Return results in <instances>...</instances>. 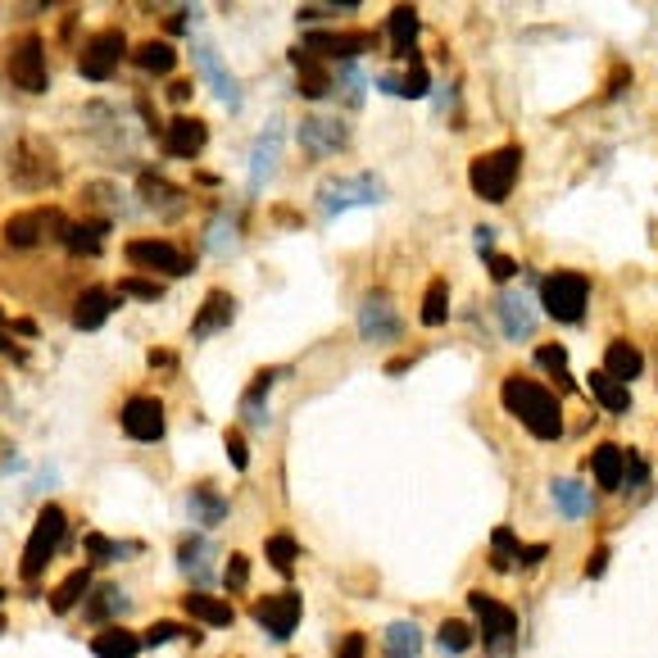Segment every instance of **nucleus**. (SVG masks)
<instances>
[{
  "label": "nucleus",
  "mask_w": 658,
  "mask_h": 658,
  "mask_svg": "<svg viewBox=\"0 0 658 658\" xmlns=\"http://www.w3.org/2000/svg\"><path fill=\"white\" fill-rule=\"evenodd\" d=\"M0 354H19V350H14V341H10L5 332H0Z\"/></svg>",
  "instance_id": "59"
},
{
  "label": "nucleus",
  "mask_w": 658,
  "mask_h": 658,
  "mask_svg": "<svg viewBox=\"0 0 658 658\" xmlns=\"http://www.w3.org/2000/svg\"><path fill=\"white\" fill-rule=\"evenodd\" d=\"M504 409L527 427L536 441H559L563 436V404L554 391H545L541 382H527V377H504L500 386Z\"/></svg>",
  "instance_id": "1"
},
{
  "label": "nucleus",
  "mask_w": 658,
  "mask_h": 658,
  "mask_svg": "<svg viewBox=\"0 0 658 658\" xmlns=\"http://www.w3.org/2000/svg\"><path fill=\"white\" fill-rule=\"evenodd\" d=\"M445 318H450V282L436 277L423 295V327H441Z\"/></svg>",
  "instance_id": "43"
},
{
  "label": "nucleus",
  "mask_w": 658,
  "mask_h": 658,
  "mask_svg": "<svg viewBox=\"0 0 658 658\" xmlns=\"http://www.w3.org/2000/svg\"><path fill=\"white\" fill-rule=\"evenodd\" d=\"M495 318H500L504 341H531V336H536V323H541V314L531 309V300L522 291H500Z\"/></svg>",
  "instance_id": "14"
},
{
  "label": "nucleus",
  "mask_w": 658,
  "mask_h": 658,
  "mask_svg": "<svg viewBox=\"0 0 658 658\" xmlns=\"http://www.w3.org/2000/svg\"><path fill=\"white\" fill-rule=\"evenodd\" d=\"M413 41H418V10H413V5H395V10H391V46H395V55H400V59L418 64Z\"/></svg>",
  "instance_id": "30"
},
{
  "label": "nucleus",
  "mask_w": 658,
  "mask_h": 658,
  "mask_svg": "<svg viewBox=\"0 0 658 658\" xmlns=\"http://www.w3.org/2000/svg\"><path fill=\"white\" fill-rule=\"evenodd\" d=\"M128 264L132 268H150V273H168V277H187L196 273V259H187L177 246L168 241H155V236H141V241H128Z\"/></svg>",
  "instance_id": "7"
},
{
  "label": "nucleus",
  "mask_w": 658,
  "mask_h": 658,
  "mask_svg": "<svg viewBox=\"0 0 658 658\" xmlns=\"http://www.w3.org/2000/svg\"><path fill=\"white\" fill-rule=\"evenodd\" d=\"M472 246H477V255L491 259V250H495V227H491V223H477V227H472Z\"/></svg>",
  "instance_id": "54"
},
{
  "label": "nucleus",
  "mask_w": 658,
  "mask_h": 658,
  "mask_svg": "<svg viewBox=\"0 0 658 658\" xmlns=\"http://www.w3.org/2000/svg\"><path fill=\"white\" fill-rule=\"evenodd\" d=\"M87 590H91V572H87V568L69 572V577H64V581L55 586V595H50V609H55V613H69L73 604H78L82 595H87Z\"/></svg>",
  "instance_id": "38"
},
{
  "label": "nucleus",
  "mask_w": 658,
  "mask_h": 658,
  "mask_svg": "<svg viewBox=\"0 0 658 658\" xmlns=\"http://www.w3.org/2000/svg\"><path fill=\"white\" fill-rule=\"evenodd\" d=\"M649 486V463L640 459L636 450H627V482H622V495H640Z\"/></svg>",
  "instance_id": "47"
},
{
  "label": "nucleus",
  "mask_w": 658,
  "mask_h": 658,
  "mask_svg": "<svg viewBox=\"0 0 658 658\" xmlns=\"http://www.w3.org/2000/svg\"><path fill=\"white\" fill-rule=\"evenodd\" d=\"M137 69L141 73H173L177 64V50L168 46V41H146V46H137Z\"/></svg>",
  "instance_id": "41"
},
{
  "label": "nucleus",
  "mask_w": 658,
  "mask_h": 658,
  "mask_svg": "<svg viewBox=\"0 0 658 658\" xmlns=\"http://www.w3.org/2000/svg\"><path fill=\"white\" fill-rule=\"evenodd\" d=\"M118 423H123V432H128L132 441L155 445L159 436H164V404H159L155 395H132V400L123 404V413H118Z\"/></svg>",
  "instance_id": "13"
},
{
  "label": "nucleus",
  "mask_w": 658,
  "mask_h": 658,
  "mask_svg": "<svg viewBox=\"0 0 658 658\" xmlns=\"http://www.w3.org/2000/svg\"><path fill=\"white\" fill-rule=\"evenodd\" d=\"M128 609H132V600L123 595V590H118V586H100L96 600L87 604V618L91 622H105V618H123Z\"/></svg>",
  "instance_id": "40"
},
{
  "label": "nucleus",
  "mask_w": 658,
  "mask_h": 658,
  "mask_svg": "<svg viewBox=\"0 0 658 658\" xmlns=\"http://www.w3.org/2000/svg\"><path fill=\"white\" fill-rule=\"evenodd\" d=\"M10 78H14V87L32 91V96H41V91L50 87L46 46H41V37H23L19 46H14V55H10Z\"/></svg>",
  "instance_id": "12"
},
{
  "label": "nucleus",
  "mask_w": 658,
  "mask_h": 658,
  "mask_svg": "<svg viewBox=\"0 0 658 658\" xmlns=\"http://www.w3.org/2000/svg\"><path fill=\"white\" fill-rule=\"evenodd\" d=\"M518 559H522L518 531H513V527H500V531L491 536V568H495V572H509V568H518Z\"/></svg>",
  "instance_id": "39"
},
{
  "label": "nucleus",
  "mask_w": 658,
  "mask_h": 658,
  "mask_svg": "<svg viewBox=\"0 0 658 658\" xmlns=\"http://www.w3.org/2000/svg\"><path fill=\"white\" fill-rule=\"evenodd\" d=\"M522 173V146H504V150H491V155H477L468 168V182L472 191L486 200V205H504Z\"/></svg>",
  "instance_id": "2"
},
{
  "label": "nucleus",
  "mask_w": 658,
  "mask_h": 658,
  "mask_svg": "<svg viewBox=\"0 0 658 658\" xmlns=\"http://www.w3.org/2000/svg\"><path fill=\"white\" fill-rule=\"evenodd\" d=\"M332 14H354V5H305L300 23H318V19H332Z\"/></svg>",
  "instance_id": "52"
},
{
  "label": "nucleus",
  "mask_w": 658,
  "mask_h": 658,
  "mask_svg": "<svg viewBox=\"0 0 658 658\" xmlns=\"http://www.w3.org/2000/svg\"><path fill=\"white\" fill-rule=\"evenodd\" d=\"M264 559L273 563L277 572H291L295 568V559H300V541L295 536H286V531H277V536H268V545H264Z\"/></svg>",
  "instance_id": "44"
},
{
  "label": "nucleus",
  "mask_w": 658,
  "mask_h": 658,
  "mask_svg": "<svg viewBox=\"0 0 658 658\" xmlns=\"http://www.w3.org/2000/svg\"><path fill=\"white\" fill-rule=\"evenodd\" d=\"M423 654V631L418 622H391L386 627V658H418Z\"/></svg>",
  "instance_id": "34"
},
{
  "label": "nucleus",
  "mask_w": 658,
  "mask_h": 658,
  "mask_svg": "<svg viewBox=\"0 0 658 658\" xmlns=\"http://www.w3.org/2000/svg\"><path fill=\"white\" fill-rule=\"evenodd\" d=\"M586 386H590V395L600 400V409L604 413H618V418H627L631 413V386H622V382H613L604 368H595V373L586 377Z\"/></svg>",
  "instance_id": "28"
},
{
  "label": "nucleus",
  "mask_w": 658,
  "mask_h": 658,
  "mask_svg": "<svg viewBox=\"0 0 658 658\" xmlns=\"http://www.w3.org/2000/svg\"><path fill=\"white\" fill-rule=\"evenodd\" d=\"M109 314H114V295L105 286H87L78 295V309H73V327L78 332H96V327H105Z\"/></svg>",
  "instance_id": "25"
},
{
  "label": "nucleus",
  "mask_w": 658,
  "mask_h": 658,
  "mask_svg": "<svg viewBox=\"0 0 658 658\" xmlns=\"http://www.w3.org/2000/svg\"><path fill=\"white\" fill-rule=\"evenodd\" d=\"M277 150H282V128H277V123H268V132L255 141V155H250V196H259V191H264V182L273 177Z\"/></svg>",
  "instance_id": "21"
},
{
  "label": "nucleus",
  "mask_w": 658,
  "mask_h": 658,
  "mask_svg": "<svg viewBox=\"0 0 658 658\" xmlns=\"http://www.w3.org/2000/svg\"><path fill=\"white\" fill-rule=\"evenodd\" d=\"M604 568H609V550L600 545V550L586 559V577H604Z\"/></svg>",
  "instance_id": "57"
},
{
  "label": "nucleus",
  "mask_w": 658,
  "mask_h": 658,
  "mask_svg": "<svg viewBox=\"0 0 658 658\" xmlns=\"http://www.w3.org/2000/svg\"><path fill=\"white\" fill-rule=\"evenodd\" d=\"M590 472H595V482H600L604 491H622V482H627V450L604 441L600 450L590 454Z\"/></svg>",
  "instance_id": "23"
},
{
  "label": "nucleus",
  "mask_w": 658,
  "mask_h": 658,
  "mask_svg": "<svg viewBox=\"0 0 658 658\" xmlns=\"http://www.w3.org/2000/svg\"><path fill=\"white\" fill-rule=\"evenodd\" d=\"M486 264H491V277H495V282H513V277H518V264H513L509 255H491Z\"/></svg>",
  "instance_id": "55"
},
{
  "label": "nucleus",
  "mask_w": 658,
  "mask_h": 658,
  "mask_svg": "<svg viewBox=\"0 0 658 658\" xmlns=\"http://www.w3.org/2000/svg\"><path fill=\"white\" fill-rule=\"evenodd\" d=\"M604 373H609L613 382L631 386L640 373H645V354H640L631 341H609V350H604Z\"/></svg>",
  "instance_id": "26"
},
{
  "label": "nucleus",
  "mask_w": 658,
  "mask_h": 658,
  "mask_svg": "<svg viewBox=\"0 0 658 658\" xmlns=\"http://www.w3.org/2000/svg\"><path fill=\"white\" fill-rule=\"evenodd\" d=\"M377 87L386 91V96H404V100H423L427 91H432V78H427V69H423V59L418 64H409V73L404 78H395V73H386Z\"/></svg>",
  "instance_id": "33"
},
{
  "label": "nucleus",
  "mask_w": 658,
  "mask_h": 658,
  "mask_svg": "<svg viewBox=\"0 0 658 658\" xmlns=\"http://www.w3.org/2000/svg\"><path fill=\"white\" fill-rule=\"evenodd\" d=\"M118 295H137V300H159V295H164V282H150V277H123V282H118Z\"/></svg>",
  "instance_id": "48"
},
{
  "label": "nucleus",
  "mask_w": 658,
  "mask_h": 658,
  "mask_svg": "<svg viewBox=\"0 0 658 658\" xmlns=\"http://www.w3.org/2000/svg\"><path fill=\"white\" fill-rule=\"evenodd\" d=\"M0 600H5V590H0Z\"/></svg>",
  "instance_id": "60"
},
{
  "label": "nucleus",
  "mask_w": 658,
  "mask_h": 658,
  "mask_svg": "<svg viewBox=\"0 0 658 658\" xmlns=\"http://www.w3.org/2000/svg\"><path fill=\"white\" fill-rule=\"evenodd\" d=\"M141 196H146L150 209H164V214H177V209H182V191L168 187L159 173H141Z\"/></svg>",
  "instance_id": "36"
},
{
  "label": "nucleus",
  "mask_w": 658,
  "mask_h": 658,
  "mask_svg": "<svg viewBox=\"0 0 658 658\" xmlns=\"http://www.w3.org/2000/svg\"><path fill=\"white\" fill-rule=\"evenodd\" d=\"M368 654V636L364 631H350V636L341 640V649H336V658H364Z\"/></svg>",
  "instance_id": "53"
},
{
  "label": "nucleus",
  "mask_w": 658,
  "mask_h": 658,
  "mask_svg": "<svg viewBox=\"0 0 658 658\" xmlns=\"http://www.w3.org/2000/svg\"><path fill=\"white\" fill-rule=\"evenodd\" d=\"M472 640H477V631L459 618H445L441 627H436V649H441V654H468Z\"/></svg>",
  "instance_id": "37"
},
{
  "label": "nucleus",
  "mask_w": 658,
  "mask_h": 658,
  "mask_svg": "<svg viewBox=\"0 0 658 658\" xmlns=\"http://www.w3.org/2000/svg\"><path fill=\"white\" fill-rule=\"evenodd\" d=\"M232 318H236V295L232 291H209L205 305H200V314H196V323H191V336L205 341V336H214V332H227Z\"/></svg>",
  "instance_id": "19"
},
{
  "label": "nucleus",
  "mask_w": 658,
  "mask_h": 658,
  "mask_svg": "<svg viewBox=\"0 0 658 658\" xmlns=\"http://www.w3.org/2000/svg\"><path fill=\"white\" fill-rule=\"evenodd\" d=\"M305 46L314 50L318 59H345V64H354L364 50L377 46V32H314Z\"/></svg>",
  "instance_id": "16"
},
{
  "label": "nucleus",
  "mask_w": 658,
  "mask_h": 658,
  "mask_svg": "<svg viewBox=\"0 0 658 658\" xmlns=\"http://www.w3.org/2000/svg\"><path fill=\"white\" fill-rule=\"evenodd\" d=\"M468 609H472V618H477V627H482L486 654L509 658L513 649H518V613H513L509 604H500L495 595H486V590H472Z\"/></svg>",
  "instance_id": "4"
},
{
  "label": "nucleus",
  "mask_w": 658,
  "mask_h": 658,
  "mask_svg": "<svg viewBox=\"0 0 658 658\" xmlns=\"http://www.w3.org/2000/svg\"><path fill=\"white\" fill-rule=\"evenodd\" d=\"M209 141V128L200 123V118H187V114H177L173 123L164 128V150L173 159H196L200 150H205Z\"/></svg>",
  "instance_id": "17"
},
{
  "label": "nucleus",
  "mask_w": 658,
  "mask_h": 658,
  "mask_svg": "<svg viewBox=\"0 0 658 658\" xmlns=\"http://www.w3.org/2000/svg\"><path fill=\"white\" fill-rule=\"evenodd\" d=\"M41 227H55V236H64V227L69 223H64L55 209H32V214H19V218L5 223V241L19 246V250H28V246H37L41 241Z\"/></svg>",
  "instance_id": "18"
},
{
  "label": "nucleus",
  "mask_w": 658,
  "mask_h": 658,
  "mask_svg": "<svg viewBox=\"0 0 658 658\" xmlns=\"http://www.w3.org/2000/svg\"><path fill=\"white\" fill-rule=\"evenodd\" d=\"M187 513H191V522H200V527H218V522H227V500L214 491V486H196V491L187 495Z\"/></svg>",
  "instance_id": "32"
},
{
  "label": "nucleus",
  "mask_w": 658,
  "mask_h": 658,
  "mask_svg": "<svg viewBox=\"0 0 658 658\" xmlns=\"http://www.w3.org/2000/svg\"><path fill=\"white\" fill-rule=\"evenodd\" d=\"M64 531H69V513L59 509V504H46V509L37 513V527H32L28 545H23V563H19L23 581H37L41 572H46V563L55 559L59 541H64Z\"/></svg>",
  "instance_id": "6"
},
{
  "label": "nucleus",
  "mask_w": 658,
  "mask_h": 658,
  "mask_svg": "<svg viewBox=\"0 0 658 658\" xmlns=\"http://www.w3.org/2000/svg\"><path fill=\"white\" fill-rule=\"evenodd\" d=\"M336 87L345 91V100H350V105H359V100H364V73L354 69V64H345V69L336 73Z\"/></svg>",
  "instance_id": "49"
},
{
  "label": "nucleus",
  "mask_w": 658,
  "mask_h": 658,
  "mask_svg": "<svg viewBox=\"0 0 658 658\" xmlns=\"http://www.w3.org/2000/svg\"><path fill=\"white\" fill-rule=\"evenodd\" d=\"M91 654L96 658H137L141 654V636H132L128 627H105L91 640Z\"/></svg>",
  "instance_id": "31"
},
{
  "label": "nucleus",
  "mask_w": 658,
  "mask_h": 658,
  "mask_svg": "<svg viewBox=\"0 0 658 658\" xmlns=\"http://www.w3.org/2000/svg\"><path fill=\"white\" fill-rule=\"evenodd\" d=\"M227 459H232V468H241V472H246L250 468V450H246V436H241V432H227Z\"/></svg>",
  "instance_id": "51"
},
{
  "label": "nucleus",
  "mask_w": 658,
  "mask_h": 658,
  "mask_svg": "<svg viewBox=\"0 0 658 658\" xmlns=\"http://www.w3.org/2000/svg\"><path fill=\"white\" fill-rule=\"evenodd\" d=\"M536 368H545V373L559 382V391H577V382H572V373H568V350H563V345H541V350H536Z\"/></svg>",
  "instance_id": "42"
},
{
  "label": "nucleus",
  "mask_w": 658,
  "mask_h": 658,
  "mask_svg": "<svg viewBox=\"0 0 658 658\" xmlns=\"http://www.w3.org/2000/svg\"><path fill=\"white\" fill-rule=\"evenodd\" d=\"M223 581H227V590H246V581H250V559L246 554H232V559H227Z\"/></svg>",
  "instance_id": "50"
},
{
  "label": "nucleus",
  "mask_w": 658,
  "mask_h": 658,
  "mask_svg": "<svg viewBox=\"0 0 658 658\" xmlns=\"http://www.w3.org/2000/svg\"><path fill=\"white\" fill-rule=\"evenodd\" d=\"M177 568L187 572L196 586H209V581H214V545H209L205 536H187L182 550H177Z\"/></svg>",
  "instance_id": "22"
},
{
  "label": "nucleus",
  "mask_w": 658,
  "mask_h": 658,
  "mask_svg": "<svg viewBox=\"0 0 658 658\" xmlns=\"http://www.w3.org/2000/svg\"><path fill=\"white\" fill-rule=\"evenodd\" d=\"M182 609H187V618L205 622V627H232V604L227 600H214V595H205V590H191V595H182Z\"/></svg>",
  "instance_id": "29"
},
{
  "label": "nucleus",
  "mask_w": 658,
  "mask_h": 658,
  "mask_svg": "<svg viewBox=\"0 0 658 658\" xmlns=\"http://www.w3.org/2000/svg\"><path fill=\"white\" fill-rule=\"evenodd\" d=\"M545 554H550V545H522L518 568H541V563H545Z\"/></svg>",
  "instance_id": "56"
},
{
  "label": "nucleus",
  "mask_w": 658,
  "mask_h": 658,
  "mask_svg": "<svg viewBox=\"0 0 658 658\" xmlns=\"http://www.w3.org/2000/svg\"><path fill=\"white\" fill-rule=\"evenodd\" d=\"M191 55H196L200 73H205V78H209L214 96L223 100L227 109H241V87H236V73H232V69H223V59L214 55V46H196V50H191Z\"/></svg>",
  "instance_id": "20"
},
{
  "label": "nucleus",
  "mask_w": 658,
  "mask_h": 658,
  "mask_svg": "<svg viewBox=\"0 0 658 658\" xmlns=\"http://www.w3.org/2000/svg\"><path fill=\"white\" fill-rule=\"evenodd\" d=\"M141 545H132V541H109V536H100V531H91L87 536V554L96 563H118L123 554H137Z\"/></svg>",
  "instance_id": "45"
},
{
  "label": "nucleus",
  "mask_w": 658,
  "mask_h": 658,
  "mask_svg": "<svg viewBox=\"0 0 658 658\" xmlns=\"http://www.w3.org/2000/svg\"><path fill=\"white\" fill-rule=\"evenodd\" d=\"M386 200V182L377 173H350V177H332L318 187V209L323 223L341 218L345 209H364V205H382Z\"/></svg>",
  "instance_id": "3"
},
{
  "label": "nucleus",
  "mask_w": 658,
  "mask_h": 658,
  "mask_svg": "<svg viewBox=\"0 0 658 658\" xmlns=\"http://www.w3.org/2000/svg\"><path fill=\"white\" fill-rule=\"evenodd\" d=\"M300 595L295 590H282V595H264V600H255V622L268 631L273 640H291L295 636V627H300Z\"/></svg>",
  "instance_id": "11"
},
{
  "label": "nucleus",
  "mask_w": 658,
  "mask_h": 658,
  "mask_svg": "<svg viewBox=\"0 0 658 658\" xmlns=\"http://www.w3.org/2000/svg\"><path fill=\"white\" fill-rule=\"evenodd\" d=\"M282 373L286 368H264V373L250 382V391L241 395V418H246V427H264L268 423V391H273V382Z\"/></svg>",
  "instance_id": "27"
},
{
  "label": "nucleus",
  "mask_w": 658,
  "mask_h": 658,
  "mask_svg": "<svg viewBox=\"0 0 658 658\" xmlns=\"http://www.w3.org/2000/svg\"><path fill=\"white\" fill-rule=\"evenodd\" d=\"M291 64H295V91H300L305 100H323V96H332V91H336V73L327 69V64L309 46H295Z\"/></svg>",
  "instance_id": "15"
},
{
  "label": "nucleus",
  "mask_w": 658,
  "mask_h": 658,
  "mask_svg": "<svg viewBox=\"0 0 658 658\" xmlns=\"http://www.w3.org/2000/svg\"><path fill=\"white\" fill-rule=\"evenodd\" d=\"M541 305L554 323H581L590 309V277L577 268H559L541 282Z\"/></svg>",
  "instance_id": "5"
},
{
  "label": "nucleus",
  "mask_w": 658,
  "mask_h": 658,
  "mask_svg": "<svg viewBox=\"0 0 658 658\" xmlns=\"http://www.w3.org/2000/svg\"><path fill=\"white\" fill-rule=\"evenodd\" d=\"M168 640H191V645H200V631L196 627H182V622H155V627L141 636V645H168Z\"/></svg>",
  "instance_id": "46"
},
{
  "label": "nucleus",
  "mask_w": 658,
  "mask_h": 658,
  "mask_svg": "<svg viewBox=\"0 0 658 658\" xmlns=\"http://www.w3.org/2000/svg\"><path fill=\"white\" fill-rule=\"evenodd\" d=\"M295 141H300V150H305V155L327 159V155H336V150L350 146V123H341V118H323V114H309V118H300Z\"/></svg>",
  "instance_id": "8"
},
{
  "label": "nucleus",
  "mask_w": 658,
  "mask_h": 658,
  "mask_svg": "<svg viewBox=\"0 0 658 658\" xmlns=\"http://www.w3.org/2000/svg\"><path fill=\"white\" fill-rule=\"evenodd\" d=\"M191 91H196V87H191V82H173V87H168V96H173L177 105H182V100H187Z\"/></svg>",
  "instance_id": "58"
},
{
  "label": "nucleus",
  "mask_w": 658,
  "mask_h": 658,
  "mask_svg": "<svg viewBox=\"0 0 658 658\" xmlns=\"http://www.w3.org/2000/svg\"><path fill=\"white\" fill-rule=\"evenodd\" d=\"M128 55V37L118 28H109V32H96V37L82 46V59H78V73L87 82H105L109 73L118 69V59Z\"/></svg>",
  "instance_id": "9"
},
{
  "label": "nucleus",
  "mask_w": 658,
  "mask_h": 658,
  "mask_svg": "<svg viewBox=\"0 0 658 658\" xmlns=\"http://www.w3.org/2000/svg\"><path fill=\"white\" fill-rule=\"evenodd\" d=\"M105 232H109V223H69L59 241H64L73 255H100V241H105Z\"/></svg>",
  "instance_id": "35"
},
{
  "label": "nucleus",
  "mask_w": 658,
  "mask_h": 658,
  "mask_svg": "<svg viewBox=\"0 0 658 658\" xmlns=\"http://www.w3.org/2000/svg\"><path fill=\"white\" fill-rule=\"evenodd\" d=\"M400 332H404V323H400V314H395L391 295L368 291L364 305H359V336L373 345H386V341H400Z\"/></svg>",
  "instance_id": "10"
},
{
  "label": "nucleus",
  "mask_w": 658,
  "mask_h": 658,
  "mask_svg": "<svg viewBox=\"0 0 658 658\" xmlns=\"http://www.w3.org/2000/svg\"><path fill=\"white\" fill-rule=\"evenodd\" d=\"M550 500H554V509H559L568 522H577V518H586V513H595V495H590V486L572 482V477H559V482H550Z\"/></svg>",
  "instance_id": "24"
}]
</instances>
